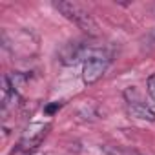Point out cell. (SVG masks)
<instances>
[{
	"label": "cell",
	"mask_w": 155,
	"mask_h": 155,
	"mask_svg": "<svg viewBox=\"0 0 155 155\" xmlns=\"http://www.w3.org/2000/svg\"><path fill=\"white\" fill-rule=\"evenodd\" d=\"M55 8L68 20H71L75 26H79L84 33H88V35H99V24L79 4H75V2H55Z\"/></svg>",
	"instance_id": "6da1fadb"
},
{
	"label": "cell",
	"mask_w": 155,
	"mask_h": 155,
	"mask_svg": "<svg viewBox=\"0 0 155 155\" xmlns=\"http://www.w3.org/2000/svg\"><path fill=\"white\" fill-rule=\"evenodd\" d=\"M108 66H110V57H106L102 53L90 55L82 64V81H84V84L91 86V84L99 82L104 77Z\"/></svg>",
	"instance_id": "7a4b0ae2"
},
{
	"label": "cell",
	"mask_w": 155,
	"mask_h": 155,
	"mask_svg": "<svg viewBox=\"0 0 155 155\" xmlns=\"http://www.w3.org/2000/svg\"><path fill=\"white\" fill-rule=\"evenodd\" d=\"M146 86H148V93H150V97L155 101V73L148 77V82H146Z\"/></svg>",
	"instance_id": "52a82bcc"
},
{
	"label": "cell",
	"mask_w": 155,
	"mask_h": 155,
	"mask_svg": "<svg viewBox=\"0 0 155 155\" xmlns=\"http://www.w3.org/2000/svg\"><path fill=\"white\" fill-rule=\"evenodd\" d=\"M86 55V48L81 44V42H69L66 44L60 53H58V58L62 64L66 66H75L79 60H82V57Z\"/></svg>",
	"instance_id": "277c9868"
},
{
	"label": "cell",
	"mask_w": 155,
	"mask_h": 155,
	"mask_svg": "<svg viewBox=\"0 0 155 155\" xmlns=\"http://www.w3.org/2000/svg\"><path fill=\"white\" fill-rule=\"evenodd\" d=\"M104 151L108 155H137L135 151L124 150V148H117V146H104Z\"/></svg>",
	"instance_id": "8992f818"
},
{
	"label": "cell",
	"mask_w": 155,
	"mask_h": 155,
	"mask_svg": "<svg viewBox=\"0 0 155 155\" xmlns=\"http://www.w3.org/2000/svg\"><path fill=\"white\" fill-rule=\"evenodd\" d=\"M48 130H49V124H33V126H29L26 130L22 140H20V148L24 151H29V150H35L37 146H40Z\"/></svg>",
	"instance_id": "3957f363"
},
{
	"label": "cell",
	"mask_w": 155,
	"mask_h": 155,
	"mask_svg": "<svg viewBox=\"0 0 155 155\" xmlns=\"http://www.w3.org/2000/svg\"><path fill=\"white\" fill-rule=\"evenodd\" d=\"M126 108L128 113L135 119L140 120H148V122H155V111L150 110L144 102H140V99L135 95V99H126Z\"/></svg>",
	"instance_id": "5b68a950"
}]
</instances>
